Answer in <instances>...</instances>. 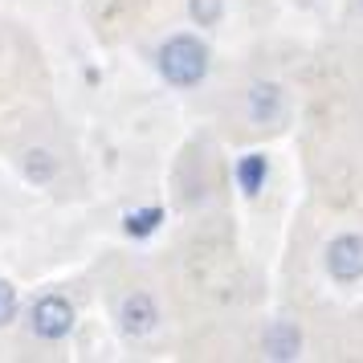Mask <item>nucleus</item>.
Masks as SVG:
<instances>
[{
    "instance_id": "6e6552de",
    "label": "nucleus",
    "mask_w": 363,
    "mask_h": 363,
    "mask_svg": "<svg viewBox=\"0 0 363 363\" xmlns=\"http://www.w3.org/2000/svg\"><path fill=\"white\" fill-rule=\"evenodd\" d=\"M192 17L200 25H216L220 21V0H192Z\"/></svg>"
},
{
    "instance_id": "f257e3e1",
    "label": "nucleus",
    "mask_w": 363,
    "mask_h": 363,
    "mask_svg": "<svg viewBox=\"0 0 363 363\" xmlns=\"http://www.w3.org/2000/svg\"><path fill=\"white\" fill-rule=\"evenodd\" d=\"M160 69L167 82L176 86H196L208 74V50L200 45L196 37H172L160 50Z\"/></svg>"
},
{
    "instance_id": "20e7f679",
    "label": "nucleus",
    "mask_w": 363,
    "mask_h": 363,
    "mask_svg": "<svg viewBox=\"0 0 363 363\" xmlns=\"http://www.w3.org/2000/svg\"><path fill=\"white\" fill-rule=\"evenodd\" d=\"M265 355H278V359H294L298 351H302V335H298L294 323H274V327L265 330Z\"/></svg>"
},
{
    "instance_id": "1a4fd4ad",
    "label": "nucleus",
    "mask_w": 363,
    "mask_h": 363,
    "mask_svg": "<svg viewBox=\"0 0 363 363\" xmlns=\"http://www.w3.org/2000/svg\"><path fill=\"white\" fill-rule=\"evenodd\" d=\"M13 311H17V298H13V290L0 281V323H9V318H13Z\"/></svg>"
},
{
    "instance_id": "7ed1b4c3",
    "label": "nucleus",
    "mask_w": 363,
    "mask_h": 363,
    "mask_svg": "<svg viewBox=\"0 0 363 363\" xmlns=\"http://www.w3.org/2000/svg\"><path fill=\"white\" fill-rule=\"evenodd\" d=\"M33 327L45 335V339H57V335H66L69 330V306L62 298H41L33 311Z\"/></svg>"
},
{
    "instance_id": "39448f33",
    "label": "nucleus",
    "mask_w": 363,
    "mask_h": 363,
    "mask_svg": "<svg viewBox=\"0 0 363 363\" xmlns=\"http://www.w3.org/2000/svg\"><path fill=\"white\" fill-rule=\"evenodd\" d=\"M249 111H253L257 123H274V118L281 115V90L274 82L253 86V94H249Z\"/></svg>"
},
{
    "instance_id": "0eeeda50",
    "label": "nucleus",
    "mask_w": 363,
    "mask_h": 363,
    "mask_svg": "<svg viewBox=\"0 0 363 363\" xmlns=\"http://www.w3.org/2000/svg\"><path fill=\"white\" fill-rule=\"evenodd\" d=\"M262 180H265V160H262V155L245 160V164H241V184H245V192H257Z\"/></svg>"
},
{
    "instance_id": "f03ea898",
    "label": "nucleus",
    "mask_w": 363,
    "mask_h": 363,
    "mask_svg": "<svg viewBox=\"0 0 363 363\" xmlns=\"http://www.w3.org/2000/svg\"><path fill=\"white\" fill-rule=\"evenodd\" d=\"M327 269L330 278L339 281H355L363 278V237H335L327 245Z\"/></svg>"
},
{
    "instance_id": "9d476101",
    "label": "nucleus",
    "mask_w": 363,
    "mask_h": 363,
    "mask_svg": "<svg viewBox=\"0 0 363 363\" xmlns=\"http://www.w3.org/2000/svg\"><path fill=\"white\" fill-rule=\"evenodd\" d=\"M359 4H363V0H359Z\"/></svg>"
},
{
    "instance_id": "423d86ee",
    "label": "nucleus",
    "mask_w": 363,
    "mask_h": 363,
    "mask_svg": "<svg viewBox=\"0 0 363 363\" xmlns=\"http://www.w3.org/2000/svg\"><path fill=\"white\" fill-rule=\"evenodd\" d=\"M123 318H127V330H135V335H143V330L155 327V306H151L147 298H127V306H123Z\"/></svg>"
}]
</instances>
